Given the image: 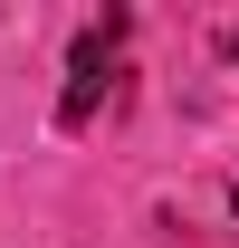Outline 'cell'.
<instances>
[{"instance_id": "1", "label": "cell", "mask_w": 239, "mask_h": 248, "mask_svg": "<svg viewBox=\"0 0 239 248\" xmlns=\"http://www.w3.org/2000/svg\"><path fill=\"white\" fill-rule=\"evenodd\" d=\"M115 48H124V10H105L96 29H77V58H67V95H58V124H96V105L115 95Z\"/></svg>"}]
</instances>
